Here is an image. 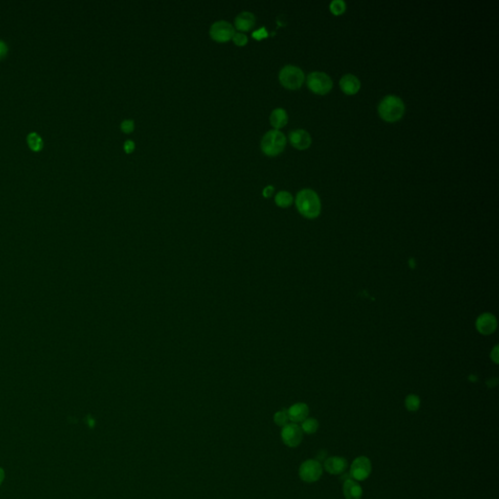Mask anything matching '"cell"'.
Listing matches in <instances>:
<instances>
[{
	"mask_svg": "<svg viewBox=\"0 0 499 499\" xmlns=\"http://www.w3.org/2000/svg\"><path fill=\"white\" fill-rule=\"evenodd\" d=\"M296 205L299 212L305 218H317L321 213L320 198L312 189L301 190L296 198Z\"/></svg>",
	"mask_w": 499,
	"mask_h": 499,
	"instance_id": "1",
	"label": "cell"
},
{
	"mask_svg": "<svg viewBox=\"0 0 499 499\" xmlns=\"http://www.w3.org/2000/svg\"><path fill=\"white\" fill-rule=\"evenodd\" d=\"M378 114L386 122H396L405 114L404 102L397 96H386L379 103Z\"/></svg>",
	"mask_w": 499,
	"mask_h": 499,
	"instance_id": "2",
	"label": "cell"
},
{
	"mask_svg": "<svg viewBox=\"0 0 499 499\" xmlns=\"http://www.w3.org/2000/svg\"><path fill=\"white\" fill-rule=\"evenodd\" d=\"M286 137L279 130H270L261 139V150L264 154L276 156L280 154L286 146Z\"/></svg>",
	"mask_w": 499,
	"mask_h": 499,
	"instance_id": "3",
	"label": "cell"
},
{
	"mask_svg": "<svg viewBox=\"0 0 499 499\" xmlns=\"http://www.w3.org/2000/svg\"><path fill=\"white\" fill-rule=\"evenodd\" d=\"M304 73L296 65H286L281 70L279 80L281 84L290 90L299 89L304 82Z\"/></svg>",
	"mask_w": 499,
	"mask_h": 499,
	"instance_id": "4",
	"label": "cell"
},
{
	"mask_svg": "<svg viewBox=\"0 0 499 499\" xmlns=\"http://www.w3.org/2000/svg\"><path fill=\"white\" fill-rule=\"evenodd\" d=\"M307 86L313 93L326 95L333 88V81L326 73L314 72L307 77Z\"/></svg>",
	"mask_w": 499,
	"mask_h": 499,
	"instance_id": "5",
	"label": "cell"
},
{
	"mask_svg": "<svg viewBox=\"0 0 499 499\" xmlns=\"http://www.w3.org/2000/svg\"><path fill=\"white\" fill-rule=\"evenodd\" d=\"M323 470L324 469L321 462L316 459H307L302 462L299 470V475L303 482L312 484L321 479Z\"/></svg>",
	"mask_w": 499,
	"mask_h": 499,
	"instance_id": "6",
	"label": "cell"
},
{
	"mask_svg": "<svg viewBox=\"0 0 499 499\" xmlns=\"http://www.w3.org/2000/svg\"><path fill=\"white\" fill-rule=\"evenodd\" d=\"M281 438L287 447H297L302 444L303 432L299 424L291 422L283 427Z\"/></svg>",
	"mask_w": 499,
	"mask_h": 499,
	"instance_id": "7",
	"label": "cell"
},
{
	"mask_svg": "<svg viewBox=\"0 0 499 499\" xmlns=\"http://www.w3.org/2000/svg\"><path fill=\"white\" fill-rule=\"evenodd\" d=\"M372 473V462L366 457L355 458L351 464L349 474L355 481H365L370 477Z\"/></svg>",
	"mask_w": 499,
	"mask_h": 499,
	"instance_id": "8",
	"label": "cell"
},
{
	"mask_svg": "<svg viewBox=\"0 0 499 499\" xmlns=\"http://www.w3.org/2000/svg\"><path fill=\"white\" fill-rule=\"evenodd\" d=\"M235 30L231 24L226 21L214 22L210 29L211 37L218 42H226L232 39Z\"/></svg>",
	"mask_w": 499,
	"mask_h": 499,
	"instance_id": "9",
	"label": "cell"
},
{
	"mask_svg": "<svg viewBox=\"0 0 499 499\" xmlns=\"http://www.w3.org/2000/svg\"><path fill=\"white\" fill-rule=\"evenodd\" d=\"M476 328L479 333L484 335H489L494 333L497 328L495 316L491 313H484L480 315L476 321Z\"/></svg>",
	"mask_w": 499,
	"mask_h": 499,
	"instance_id": "10",
	"label": "cell"
},
{
	"mask_svg": "<svg viewBox=\"0 0 499 499\" xmlns=\"http://www.w3.org/2000/svg\"><path fill=\"white\" fill-rule=\"evenodd\" d=\"M323 467L331 475H342L348 467V462L345 458L341 457H331L324 461Z\"/></svg>",
	"mask_w": 499,
	"mask_h": 499,
	"instance_id": "11",
	"label": "cell"
},
{
	"mask_svg": "<svg viewBox=\"0 0 499 499\" xmlns=\"http://www.w3.org/2000/svg\"><path fill=\"white\" fill-rule=\"evenodd\" d=\"M290 142L291 146L296 147L297 149L303 150L307 149L309 146H311L312 139L311 135L305 130H294L290 133Z\"/></svg>",
	"mask_w": 499,
	"mask_h": 499,
	"instance_id": "12",
	"label": "cell"
},
{
	"mask_svg": "<svg viewBox=\"0 0 499 499\" xmlns=\"http://www.w3.org/2000/svg\"><path fill=\"white\" fill-rule=\"evenodd\" d=\"M290 421L292 423H302L309 415V407L304 403H297L290 406L288 410Z\"/></svg>",
	"mask_w": 499,
	"mask_h": 499,
	"instance_id": "13",
	"label": "cell"
},
{
	"mask_svg": "<svg viewBox=\"0 0 499 499\" xmlns=\"http://www.w3.org/2000/svg\"><path fill=\"white\" fill-rule=\"evenodd\" d=\"M343 492L345 499H361L363 489L353 479H349L343 483Z\"/></svg>",
	"mask_w": 499,
	"mask_h": 499,
	"instance_id": "14",
	"label": "cell"
},
{
	"mask_svg": "<svg viewBox=\"0 0 499 499\" xmlns=\"http://www.w3.org/2000/svg\"><path fill=\"white\" fill-rule=\"evenodd\" d=\"M341 88L346 95H355L361 88L360 80L353 74H346L341 79Z\"/></svg>",
	"mask_w": 499,
	"mask_h": 499,
	"instance_id": "15",
	"label": "cell"
},
{
	"mask_svg": "<svg viewBox=\"0 0 499 499\" xmlns=\"http://www.w3.org/2000/svg\"><path fill=\"white\" fill-rule=\"evenodd\" d=\"M256 22V17L253 13L244 11L240 13L239 15L235 18V27L239 31H248L253 29Z\"/></svg>",
	"mask_w": 499,
	"mask_h": 499,
	"instance_id": "16",
	"label": "cell"
},
{
	"mask_svg": "<svg viewBox=\"0 0 499 499\" xmlns=\"http://www.w3.org/2000/svg\"><path fill=\"white\" fill-rule=\"evenodd\" d=\"M270 123L275 130L283 128L288 123V115L284 108L274 109L270 115Z\"/></svg>",
	"mask_w": 499,
	"mask_h": 499,
	"instance_id": "17",
	"label": "cell"
},
{
	"mask_svg": "<svg viewBox=\"0 0 499 499\" xmlns=\"http://www.w3.org/2000/svg\"><path fill=\"white\" fill-rule=\"evenodd\" d=\"M301 428H302L303 433L308 434V435H312V434H314V433L317 432V430L319 428V422H318V420L316 418L307 417L304 421H302Z\"/></svg>",
	"mask_w": 499,
	"mask_h": 499,
	"instance_id": "18",
	"label": "cell"
},
{
	"mask_svg": "<svg viewBox=\"0 0 499 499\" xmlns=\"http://www.w3.org/2000/svg\"><path fill=\"white\" fill-rule=\"evenodd\" d=\"M292 196L288 191H280L275 196V203L281 208H287L291 206L292 203Z\"/></svg>",
	"mask_w": 499,
	"mask_h": 499,
	"instance_id": "19",
	"label": "cell"
},
{
	"mask_svg": "<svg viewBox=\"0 0 499 499\" xmlns=\"http://www.w3.org/2000/svg\"><path fill=\"white\" fill-rule=\"evenodd\" d=\"M28 145L30 146L31 150L33 151H39L41 150L42 147H43V141H42L41 137L36 134V133H31L28 135Z\"/></svg>",
	"mask_w": 499,
	"mask_h": 499,
	"instance_id": "20",
	"label": "cell"
},
{
	"mask_svg": "<svg viewBox=\"0 0 499 499\" xmlns=\"http://www.w3.org/2000/svg\"><path fill=\"white\" fill-rule=\"evenodd\" d=\"M405 409L409 412H416L420 407V398L415 394L406 396L405 400Z\"/></svg>",
	"mask_w": 499,
	"mask_h": 499,
	"instance_id": "21",
	"label": "cell"
},
{
	"mask_svg": "<svg viewBox=\"0 0 499 499\" xmlns=\"http://www.w3.org/2000/svg\"><path fill=\"white\" fill-rule=\"evenodd\" d=\"M289 421H290V418H289V415H288V410H282L274 415V422L278 426H286L289 423Z\"/></svg>",
	"mask_w": 499,
	"mask_h": 499,
	"instance_id": "22",
	"label": "cell"
},
{
	"mask_svg": "<svg viewBox=\"0 0 499 499\" xmlns=\"http://www.w3.org/2000/svg\"><path fill=\"white\" fill-rule=\"evenodd\" d=\"M330 10L335 16L342 15L346 10V4L343 0H333L330 4Z\"/></svg>",
	"mask_w": 499,
	"mask_h": 499,
	"instance_id": "23",
	"label": "cell"
},
{
	"mask_svg": "<svg viewBox=\"0 0 499 499\" xmlns=\"http://www.w3.org/2000/svg\"><path fill=\"white\" fill-rule=\"evenodd\" d=\"M232 40L237 46H245L248 43V37L245 33L235 32L232 37Z\"/></svg>",
	"mask_w": 499,
	"mask_h": 499,
	"instance_id": "24",
	"label": "cell"
},
{
	"mask_svg": "<svg viewBox=\"0 0 499 499\" xmlns=\"http://www.w3.org/2000/svg\"><path fill=\"white\" fill-rule=\"evenodd\" d=\"M135 129V123L133 120L127 119L121 123V130L124 132L125 134H130L134 131Z\"/></svg>",
	"mask_w": 499,
	"mask_h": 499,
	"instance_id": "25",
	"label": "cell"
},
{
	"mask_svg": "<svg viewBox=\"0 0 499 499\" xmlns=\"http://www.w3.org/2000/svg\"><path fill=\"white\" fill-rule=\"evenodd\" d=\"M252 35L257 40H261V39H264V38H266L268 36V32H267L266 29L264 27H262V28H260L259 30L254 31Z\"/></svg>",
	"mask_w": 499,
	"mask_h": 499,
	"instance_id": "26",
	"label": "cell"
},
{
	"mask_svg": "<svg viewBox=\"0 0 499 499\" xmlns=\"http://www.w3.org/2000/svg\"><path fill=\"white\" fill-rule=\"evenodd\" d=\"M124 149L126 153H132L135 149V143L130 140L126 141L124 144Z\"/></svg>",
	"mask_w": 499,
	"mask_h": 499,
	"instance_id": "27",
	"label": "cell"
},
{
	"mask_svg": "<svg viewBox=\"0 0 499 499\" xmlns=\"http://www.w3.org/2000/svg\"><path fill=\"white\" fill-rule=\"evenodd\" d=\"M498 346H495V347L493 348V350L491 351V353H490V358H491V360H492V361H493L495 364H498Z\"/></svg>",
	"mask_w": 499,
	"mask_h": 499,
	"instance_id": "28",
	"label": "cell"
},
{
	"mask_svg": "<svg viewBox=\"0 0 499 499\" xmlns=\"http://www.w3.org/2000/svg\"><path fill=\"white\" fill-rule=\"evenodd\" d=\"M7 51H8L7 45H6L4 42L0 40V60H1V59H3V58L6 56Z\"/></svg>",
	"mask_w": 499,
	"mask_h": 499,
	"instance_id": "29",
	"label": "cell"
},
{
	"mask_svg": "<svg viewBox=\"0 0 499 499\" xmlns=\"http://www.w3.org/2000/svg\"><path fill=\"white\" fill-rule=\"evenodd\" d=\"M273 192H274V187H272V186H267V187L263 189L262 194H263L264 197L269 198L273 194Z\"/></svg>",
	"mask_w": 499,
	"mask_h": 499,
	"instance_id": "30",
	"label": "cell"
},
{
	"mask_svg": "<svg viewBox=\"0 0 499 499\" xmlns=\"http://www.w3.org/2000/svg\"><path fill=\"white\" fill-rule=\"evenodd\" d=\"M326 457H327V453H326V451H324V450H321V451H319V453L317 455V459H316V460H318L319 462H321V460H324V461H325V460L327 459V458H326Z\"/></svg>",
	"mask_w": 499,
	"mask_h": 499,
	"instance_id": "31",
	"label": "cell"
},
{
	"mask_svg": "<svg viewBox=\"0 0 499 499\" xmlns=\"http://www.w3.org/2000/svg\"><path fill=\"white\" fill-rule=\"evenodd\" d=\"M4 477H5V473H4V470L2 468H0V485L2 484L3 480H4Z\"/></svg>",
	"mask_w": 499,
	"mask_h": 499,
	"instance_id": "32",
	"label": "cell"
}]
</instances>
